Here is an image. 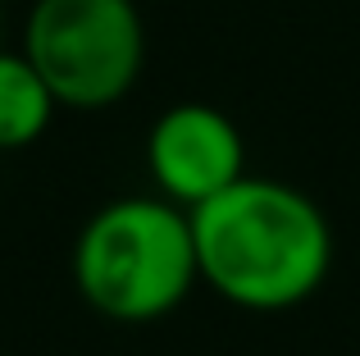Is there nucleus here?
Masks as SVG:
<instances>
[{
    "label": "nucleus",
    "instance_id": "1",
    "mask_svg": "<svg viewBox=\"0 0 360 356\" xmlns=\"http://www.w3.org/2000/svg\"><path fill=\"white\" fill-rule=\"evenodd\" d=\"M187 215L201 284L238 311H297L328 284L333 224L315 196L283 178L246 174Z\"/></svg>",
    "mask_w": 360,
    "mask_h": 356
},
{
    "label": "nucleus",
    "instance_id": "2",
    "mask_svg": "<svg viewBox=\"0 0 360 356\" xmlns=\"http://www.w3.org/2000/svg\"><path fill=\"white\" fill-rule=\"evenodd\" d=\"M73 288L110 324H155L201 284L192 215L155 192L96 205L73 238Z\"/></svg>",
    "mask_w": 360,
    "mask_h": 356
},
{
    "label": "nucleus",
    "instance_id": "3",
    "mask_svg": "<svg viewBox=\"0 0 360 356\" xmlns=\"http://www.w3.org/2000/svg\"><path fill=\"white\" fill-rule=\"evenodd\" d=\"M18 51L60 110L96 115L137 87L146 69V23L137 0H32Z\"/></svg>",
    "mask_w": 360,
    "mask_h": 356
},
{
    "label": "nucleus",
    "instance_id": "4",
    "mask_svg": "<svg viewBox=\"0 0 360 356\" xmlns=\"http://www.w3.org/2000/svg\"><path fill=\"white\" fill-rule=\"evenodd\" d=\"M146 174L155 196L196 210L246 178V137L210 101H178L146 133Z\"/></svg>",
    "mask_w": 360,
    "mask_h": 356
},
{
    "label": "nucleus",
    "instance_id": "5",
    "mask_svg": "<svg viewBox=\"0 0 360 356\" xmlns=\"http://www.w3.org/2000/svg\"><path fill=\"white\" fill-rule=\"evenodd\" d=\"M60 115V101L23 51H0V151H27Z\"/></svg>",
    "mask_w": 360,
    "mask_h": 356
}]
</instances>
